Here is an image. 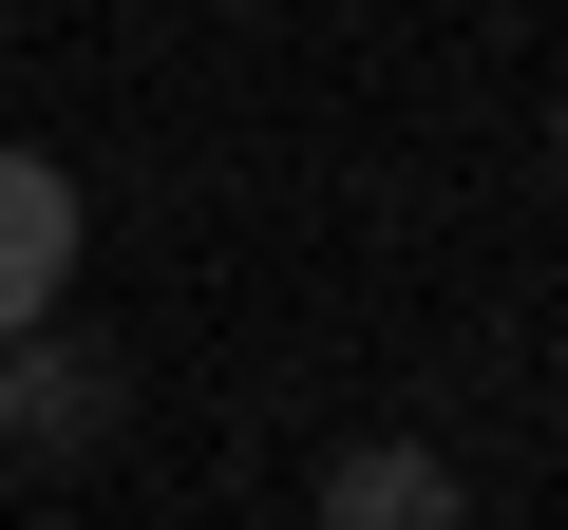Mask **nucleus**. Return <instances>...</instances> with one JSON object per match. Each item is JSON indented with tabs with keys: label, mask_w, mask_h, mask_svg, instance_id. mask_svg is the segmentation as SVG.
I'll use <instances>...</instances> for the list:
<instances>
[{
	"label": "nucleus",
	"mask_w": 568,
	"mask_h": 530,
	"mask_svg": "<svg viewBox=\"0 0 568 530\" xmlns=\"http://www.w3.org/2000/svg\"><path fill=\"white\" fill-rule=\"evenodd\" d=\"M58 285H77V171L58 152H0V360L58 342Z\"/></svg>",
	"instance_id": "obj_1"
},
{
	"label": "nucleus",
	"mask_w": 568,
	"mask_h": 530,
	"mask_svg": "<svg viewBox=\"0 0 568 530\" xmlns=\"http://www.w3.org/2000/svg\"><path fill=\"white\" fill-rule=\"evenodd\" d=\"M323 530H474V492H455V455L361 436V455H323Z\"/></svg>",
	"instance_id": "obj_2"
},
{
	"label": "nucleus",
	"mask_w": 568,
	"mask_h": 530,
	"mask_svg": "<svg viewBox=\"0 0 568 530\" xmlns=\"http://www.w3.org/2000/svg\"><path fill=\"white\" fill-rule=\"evenodd\" d=\"M0 379H20V436H39V455H77V436H114V360H95V342H20Z\"/></svg>",
	"instance_id": "obj_3"
},
{
	"label": "nucleus",
	"mask_w": 568,
	"mask_h": 530,
	"mask_svg": "<svg viewBox=\"0 0 568 530\" xmlns=\"http://www.w3.org/2000/svg\"><path fill=\"white\" fill-rule=\"evenodd\" d=\"M0 436H20V379H0Z\"/></svg>",
	"instance_id": "obj_4"
},
{
	"label": "nucleus",
	"mask_w": 568,
	"mask_h": 530,
	"mask_svg": "<svg viewBox=\"0 0 568 530\" xmlns=\"http://www.w3.org/2000/svg\"><path fill=\"white\" fill-rule=\"evenodd\" d=\"M549 152H568V114H549Z\"/></svg>",
	"instance_id": "obj_5"
}]
</instances>
